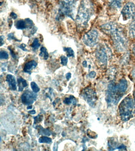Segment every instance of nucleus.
Masks as SVG:
<instances>
[{
    "label": "nucleus",
    "mask_w": 135,
    "mask_h": 151,
    "mask_svg": "<svg viewBox=\"0 0 135 151\" xmlns=\"http://www.w3.org/2000/svg\"><path fill=\"white\" fill-rule=\"evenodd\" d=\"M93 6L91 0H82L76 17L77 25L84 28L93 14Z\"/></svg>",
    "instance_id": "obj_1"
},
{
    "label": "nucleus",
    "mask_w": 135,
    "mask_h": 151,
    "mask_svg": "<svg viewBox=\"0 0 135 151\" xmlns=\"http://www.w3.org/2000/svg\"><path fill=\"white\" fill-rule=\"evenodd\" d=\"M114 46L117 51L124 52L127 49L128 41L122 28L116 24L109 34Z\"/></svg>",
    "instance_id": "obj_2"
},
{
    "label": "nucleus",
    "mask_w": 135,
    "mask_h": 151,
    "mask_svg": "<svg viewBox=\"0 0 135 151\" xmlns=\"http://www.w3.org/2000/svg\"><path fill=\"white\" fill-rule=\"evenodd\" d=\"M119 112L123 121H127L133 117L135 113V103L131 97L127 96L120 103Z\"/></svg>",
    "instance_id": "obj_3"
},
{
    "label": "nucleus",
    "mask_w": 135,
    "mask_h": 151,
    "mask_svg": "<svg viewBox=\"0 0 135 151\" xmlns=\"http://www.w3.org/2000/svg\"><path fill=\"white\" fill-rule=\"evenodd\" d=\"M78 0H61L59 6V16H66L74 20V12Z\"/></svg>",
    "instance_id": "obj_4"
},
{
    "label": "nucleus",
    "mask_w": 135,
    "mask_h": 151,
    "mask_svg": "<svg viewBox=\"0 0 135 151\" xmlns=\"http://www.w3.org/2000/svg\"><path fill=\"white\" fill-rule=\"evenodd\" d=\"M124 94L118 89L117 85L111 82L108 86L106 92V101L108 104H117L123 97Z\"/></svg>",
    "instance_id": "obj_5"
},
{
    "label": "nucleus",
    "mask_w": 135,
    "mask_h": 151,
    "mask_svg": "<svg viewBox=\"0 0 135 151\" xmlns=\"http://www.w3.org/2000/svg\"><path fill=\"white\" fill-rule=\"evenodd\" d=\"M98 37V31L96 29H91L84 35L82 40L86 46L93 47L96 45Z\"/></svg>",
    "instance_id": "obj_6"
},
{
    "label": "nucleus",
    "mask_w": 135,
    "mask_h": 151,
    "mask_svg": "<svg viewBox=\"0 0 135 151\" xmlns=\"http://www.w3.org/2000/svg\"><path fill=\"white\" fill-rule=\"evenodd\" d=\"M121 14L125 20L133 19L135 17V5L131 2L127 3L122 9Z\"/></svg>",
    "instance_id": "obj_7"
},
{
    "label": "nucleus",
    "mask_w": 135,
    "mask_h": 151,
    "mask_svg": "<svg viewBox=\"0 0 135 151\" xmlns=\"http://www.w3.org/2000/svg\"><path fill=\"white\" fill-rule=\"evenodd\" d=\"M82 96L91 107H94L97 101L96 92L92 88H87L84 90Z\"/></svg>",
    "instance_id": "obj_8"
},
{
    "label": "nucleus",
    "mask_w": 135,
    "mask_h": 151,
    "mask_svg": "<svg viewBox=\"0 0 135 151\" xmlns=\"http://www.w3.org/2000/svg\"><path fill=\"white\" fill-rule=\"evenodd\" d=\"M37 94L35 92H32L30 90H26L21 96L22 103L27 106H30L36 100Z\"/></svg>",
    "instance_id": "obj_9"
},
{
    "label": "nucleus",
    "mask_w": 135,
    "mask_h": 151,
    "mask_svg": "<svg viewBox=\"0 0 135 151\" xmlns=\"http://www.w3.org/2000/svg\"><path fill=\"white\" fill-rule=\"evenodd\" d=\"M97 60L103 65H106L107 62V56L106 49L102 45L98 46L96 51Z\"/></svg>",
    "instance_id": "obj_10"
},
{
    "label": "nucleus",
    "mask_w": 135,
    "mask_h": 151,
    "mask_svg": "<svg viewBox=\"0 0 135 151\" xmlns=\"http://www.w3.org/2000/svg\"><path fill=\"white\" fill-rule=\"evenodd\" d=\"M37 65V63L34 60L28 61L25 65L23 70L25 73L29 74H31V70L35 69Z\"/></svg>",
    "instance_id": "obj_11"
},
{
    "label": "nucleus",
    "mask_w": 135,
    "mask_h": 151,
    "mask_svg": "<svg viewBox=\"0 0 135 151\" xmlns=\"http://www.w3.org/2000/svg\"><path fill=\"white\" fill-rule=\"evenodd\" d=\"M6 81L9 84V88L13 91L16 90L17 89L16 81L15 77L11 74H8L6 77Z\"/></svg>",
    "instance_id": "obj_12"
},
{
    "label": "nucleus",
    "mask_w": 135,
    "mask_h": 151,
    "mask_svg": "<svg viewBox=\"0 0 135 151\" xmlns=\"http://www.w3.org/2000/svg\"><path fill=\"white\" fill-rule=\"evenodd\" d=\"M108 146L110 150H126V146L124 145H118L117 142L114 140H111L108 142Z\"/></svg>",
    "instance_id": "obj_13"
},
{
    "label": "nucleus",
    "mask_w": 135,
    "mask_h": 151,
    "mask_svg": "<svg viewBox=\"0 0 135 151\" xmlns=\"http://www.w3.org/2000/svg\"><path fill=\"white\" fill-rule=\"evenodd\" d=\"M117 86L120 91L124 94L128 88L127 81L125 79H122L118 83Z\"/></svg>",
    "instance_id": "obj_14"
},
{
    "label": "nucleus",
    "mask_w": 135,
    "mask_h": 151,
    "mask_svg": "<svg viewBox=\"0 0 135 151\" xmlns=\"http://www.w3.org/2000/svg\"><path fill=\"white\" fill-rule=\"evenodd\" d=\"M18 91L22 92L23 91L25 87L28 86V84L26 81L23 78L20 77L18 78Z\"/></svg>",
    "instance_id": "obj_15"
},
{
    "label": "nucleus",
    "mask_w": 135,
    "mask_h": 151,
    "mask_svg": "<svg viewBox=\"0 0 135 151\" xmlns=\"http://www.w3.org/2000/svg\"><path fill=\"white\" fill-rule=\"evenodd\" d=\"M128 33L130 37L135 39V17L129 26Z\"/></svg>",
    "instance_id": "obj_16"
},
{
    "label": "nucleus",
    "mask_w": 135,
    "mask_h": 151,
    "mask_svg": "<svg viewBox=\"0 0 135 151\" xmlns=\"http://www.w3.org/2000/svg\"><path fill=\"white\" fill-rule=\"evenodd\" d=\"M122 0H111L110 6L114 9H117L121 7Z\"/></svg>",
    "instance_id": "obj_17"
},
{
    "label": "nucleus",
    "mask_w": 135,
    "mask_h": 151,
    "mask_svg": "<svg viewBox=\"0 0 135 151\" xmlns=\"http://www.w3.org/2000/svg\"><path fill=\"white\" fill-rule=\"evenodd\" d=\"M15 26L16 29H23L27 28L26 23L25 20H18L15 22Z\"/></svg>",
    "instance_id": "obj_18"
},
{
    "label": "nucleus",
    "mask_w": 135,
    "mask_h": 151,
    "mask_svg": "<svg viewBox=\"0 0 135 151\" xmlns=\"http://www.w3.org/2000/svg\"><path fill=\"white\" fill-rule=\"evenodd\" d=\"M39 129V133L42 135L50 136L51 134V132L48 129H44L41 126H37Z\"/></svg>",
    "instance_id": "obj_19"
},
{
    "label": "nucleus",
    "mask_w": 135,
    "mask_h": 151,
    "mask_svg": "<svg viewBox=\"0 0 135 151\" xmlns=\"http://www.w3.org/2000/svg\"><path fill=\"white\" fill-rule=\"evenodd\" d=\"M39 55L43 58L44 60H47L49 57V54L47 51V48L45 47H42L40 49Z\"/></svg>",
    "instance_id": "obj_20"
},
{
    "label": "nucleus",
    "mask_w": 135,
    "mask_h": 151,
    "mask_svg": "<svg viewBox=\"0 0 135 151\" xmlns=\"http://www.w3.org/2000/svg\"><path fill=\"white\" fill-rule=\"evenodd\" d=\"M63 102L66 104L69 105L72 103L73 105H76L77 100L73 96L71 95L69 98H66Z\"/></svg>",
    "instance_id": "obj_21"
},
{
    "label": "nucleus",
    "mask_w": 135,
    "mask_h": 151,
    "mask_svg": "<svg viewBox=\"0 0 135 151\" xmlns=\"http://www.w3.org/2000/svg\"><path fill=\"white\" fill-rule=\"evenodd\" d=\"M63 50L67 53V56L68 57H74V50L72 49L71 47H63Z\"/></svg>",
    "instance_id": "obj_22"
},
{
    "label": "nucleus",
    "mask_w": 135,
    "mask_h": 151,
    "mask_svg": "<svg viewBox=\"0 0 135 151\" xmlns=\"http://www.w3.org/2000/svg\"><path fill=\"white\" fill-rule=\"evenodd\" d=\"M40 143L50 144L52 142V139L46 136H43L40 137L39 140Z\"/></svg>",
    "instance_id": "obj_23"
},
{
    "label": "nucleus",
    "mask_w": 135,
    "mask_h": 151,
    "mask_svg": "<svg viewBox=\"0 0 135 151\" xmlns=\"http://www.w3.org/2000/svg\"><path fill=\"white\" fill-rule=\"evenodd\" d=\"M40 44L39 42L38 39L35 38L34 39L32 44L31 45V48H32L33 50L35 51L38 49L40 47Z\"/></svg>",
    "instance_id": "obj_24"
},
{
    "label": "nucleus",
    "mask_w": 135,
    "mask_h": 151,
    "mask_svg": "<svg viewBox=\"0 0 135 151\" xmlns=\"http://www.w3.org/2000/svg\"><path fill=\"white\" fill-rule=\"evenodd\" d=\"M31 88L32 89L33 91L35 92V93H37L40 91V89L38 85L36 84V83L34 82V81H32V82H31Z\"/></svg>",
    "instance_id": "obj_25"
},
{
    "label": "nucleus",
    "mask_w": 135,
    "mask_h": 151,
    "mask_svg": "<svg viewBox=\"0 0 135 151\" xmlns=\"http://www.w3.org/2000/svg\"><path fill=\"white\" fill-rule=\"evenodd\" d=\"M9 55L7 52L4 50H1L0 52V59L1 60H7L9 58Z\"/></svg>",
    "instance_id": "obj_26"
},
{
    "label": "nucleus",
    "mask_w": 135,
    "mask_h": 151,
    "mask_svg": "<svg viewBox=\"0 0 135 151\" xmlns=\"http://www.w3.org/2000/svg\"><path fill=\"white\" fill-rule=\"evenodd\" d=\"M26 23L27 28L32 29L34 27V22L30 19L26 18L25 19Z\"/></svg>",
    "instance_id": "obj_27"
},
{
    "label": "nucleus",
    "mask_w": 135,
    "mask_h": 151,
    "mask_svg": "<svg viewBox=\"0 0 135 151\" xmlns=\"http://www.w3.org/2000/svg\"><path fill=\"white\" fill-rule=\"evenodd\" d=\"M60 60H61V64L62 65H67V62H68V58L67 57L65 56L64 55H61L60 57Z\"/></svg>",
    "instance_id": "obj_28"
},
{
    "label": "nucleus",
    "mask_w": 135,
    "mask_h": 151,
    "mask_svg": "<svg viewBox=\"0 0 135 151\" xmlns=\"http://www.w3.org/2000/svg\"><path fill=\"white\" fill-rule=\"evenodd\" d=\"M42 116L40 115V114H39L37 116L34 117V124L39 123V122H41L42 121Z\"/></svg>",
    "instance_id": "obj_29"
},
{
    "label": "nucleus",
    "mask_w": 135,
    "mask_h": 151,
    "mask_svg": "<svg viewBox=\"0 0 135 151\" xmlns=\"http://www.w3.org/2000/svg\"><path fill=\"white\" fill-rule=\"evenodd\" d=\"M8 39L9 40H16V41H20L19 40H18V39H16V38L15 37L14 34H13L12 33H10V34H8Z\"/></svg>",
    "instance_id": "obj_30"
},
{
    "label": "nucleus",
    "mask_w": 135,
    "mask_h": 151,
    "mask_svg": "<svg viewBox=\"0 0 135 151\" xmlns=\"http://www.w3.org/2000/svg\"><path fill=\"white\" fill-rule=\"evenodd\" d=\"M8 49H9V51H10L12 57L14 59H17V55H16V54H15L13 51L12 50V48H10V47H8Z\"/></svg>",
    "instance_id": "obj_31"
},
{
    "label": "nucleus",
    "mask_w": 135,
    "mask_h": 151,
    "mask_svg": "<svg viewBox=\"0 0 135 151\" xmlns=\"http://www.w3.org/2000/svg\"><path fill=\"white\" fill-rule=\"evenodd\" d=\"M26 45L24 43L18 46L19 48H20L22 50L24 51L28 52V50L26 49Z\"/></svg>",
    "instance_id": "obj_32"
},
{
    "label": "nucleus",
    "mask_w": 135,
    "mask_h": 151,
    "mask_svg": "<svg viewBox=\"0 0 135 151\" xmlns=\"http://www.w3.org/2000/svg\"><path fill=\"white\" fill-rule=\"evenodd\" d=\"M96 74L95 72L92 71L89 73V76L90 78H93L95 77Z\"/></svg>",
    "instance_id": "obj_33"
},
{
    "label": "nucleus",
    "mask_w": 135,
    "mask_h": 151,
    "mask_svg": "<svg viewBox=\"0 0 135 151\" xmlns=\"http://www.w3.org/2000/svg\"><path fill=\"white\" fill-rule=\"evenodd\" d=\"M10 16L12 18L14 19H16L18 17L17 14H15L13 12L11 13V14H10Z\"/></svg>",
    "instance_id": "obj_34"
},
{
    "label": "nucleus",
    "mask_w": 135,
    "mask_h": 151,
    "mask_svg": "<svg viewBox=\"0 0 135 151\" xmlns=\"http://www.w3.org/2000/svg\"><path fill=\"white\" fill-rule=\"evenodd\" d=\"M37 30V28L34 26V27L31 29V34L32 35H34V34H35V33H36Z\"/></svg>",
    "instance_id": "obj_35"
},
{
    "label": "nucleus",
    "mask_w": 135,
    "mask_h": 151,
    "mask_svg": "<svg viewBox=\"0 0 135 151\" xmlns=\"http://www.w3.org/2000/svg\"><path fill=\"white\" fill-rule=\"evenodd\" d=\"M71 77H72V74L71 73H69L66 74V78L67 80H69L71 78Z\"/></svg>",
    "instance_id": "obj_36"
},
{
    "label": "nucleus",
    "mask_w": 135,
    "mask_h": 151,
    "mask_svg": "<svg viewBox=\"0 0 135 151\" xmlns=\"http://www.w3.org/2000/svg\"><path fill=\"white\" fill-rule=\"evenodd\" d=\"M4 37L3 35L1 36V46H2L4 43Z\"/></svg>",
    "instance_id": "obj_37"
},
{
    "label": "nucleus",
    "mask_w": 135,
    "mask_h": 151,
    "mask_svg": "<svg viewBox=\"0 0 135 151\" xmlns=\"http://www.w3.org/2000/svg\"><path fill=\"white\" fill-rule=\"evenodd\" d=\"M132 52L134 56H135V43H134L132 46Z\"/></svg>",
    "instance_id": "obj_38"
},
{
    "label": "nucleus",
    "mask_w": 135,
    "mask_h": 151,
    "mask_svg": "<svg viewBox=\"0 0 135 151\" xmlns=\"http://www.w3.org/2000/svg\"><path fill=\"white\" fill-rule=\"evenodd\" d=\"M82 65L84 67H87V62L86 61H84L82 62Z\"/></svg>",
    "instance_id": "obj_39"
},
{
    "label": "nucleus",
    "mask_w": 135,
    "mask_h": 151,
    "mask_svg": "<svg viewBox=\"0 0 135 151\" xmlns=\"http://www.w3.org/2000/svg\"><path fill=\"white\" fill-rule=\"evenodd\" d=\"M28 113L30 114H34L36 113V111H35L34 110H33L30 111H28Z\"/></svg>",
    "instance_id": "obj_40"
},
{
    "label": "nucleus",
    "mask_w": 135,
    "mask_h": 151,
    "mask_svg": "<svg viewBox=\"0 0 135 151\" xmlns=\"http://www.w3.org/2000/svg\"><path fill=\"white\" fill-rule=\"evenodd\" d=\"M132 76L134 78L135 80V67L132 71Z\"/></svg>",
    "instance_id": "obj_41"
},
{
    "label": "nucleus",
    "mask_w": 135,
    "mask_h": 151,
    "mask_svg": "<svg viewBox=\"0 0 135 151\" xmlns=\"http://www.w3.org/2000/svg\"><path fill=\"white\" fill-rule=\"evenodd\" d=\"M32 108V106H29L27 107V109H31Z\"/></svg>",
    "instance_id": "obj_42"
},
{
    "label": "nucleus",
    "mask_w": 135,
    "mask_h": 151,
    "mask_svg": "<svg viewBox=\"0 0 135 151\" xmlns=\"http://www.w3.org/2000/svg\"><path fill=\"white\" fill-rule=\"evenodd\" d=\"M134 103H135V92L134 93Z\"/></svg>",
    "instance_id": "obj_43"
}]
</instances>
